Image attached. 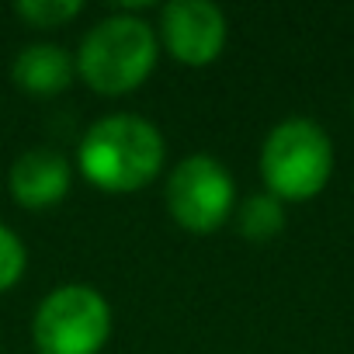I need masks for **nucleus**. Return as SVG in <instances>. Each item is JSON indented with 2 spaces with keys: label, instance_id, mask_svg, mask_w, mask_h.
<instances>
[{
  "label": "nucleus",
  "instance_id": "nucleus-1",
  "mask_svg": "<svg viewBox=\"0 0 354 354\" xmlns=\"http://www.w3.org/2000/svg\"><path fill=\"white\" fill-rule=\"evenodd\" d=\"M163 156L167 146L160 129L139 115L97 118L84 132V142L77 149L84 177L108 195H129L146 188L160 174Z\"/></svg>",
  "mask_w": 354,
  "mask_h": 354
},
{
  "label": "nucleus",
  "instance_id": "nucleus-2",
  "mask_svg": "<svg viewBox=\"0 0 354 354\" xmlns=\"http://www.w3.org/2000/svg\"><path fill=\"white\" fill-rule=\"evenodd\" d=\"M156 32L142 18L111 15L97 21L77 53V73L84 84L104 97H118L136 91L156 66Z\"/></svg>",
  "mask_w": 354,
  "mask_h": 354
},
{
  "label": "nucleus",
  "instance_id": "nucleus-3",
  "mask_svg": "<svg viewBox=\"0 0 354 354\" xmlns=\"http://www.w3.org/2000/svg\"><path fill=\"white\" fill-rule=\"evenodd\" d=\"M333 174V142L313 118H288L274 125L261 149V177L278 202L316 198Z\"/></svg>",
  "mask_w": 354,
  "mask_h": 354
},
{
  "label": "nucleus",
  "instance_id": "nucleus-4",
  "mask_svg": "<svg viewBox=\"0 0 354 354\" xmlns=\"http://www.w3.org/2000/svg\"><path fill=\"white\" fill-rule=\"evenodd\" d=\"M111 337V309L97 288L63 285L49 292L32 319L39 354H97Z\"/></svg>",
  "mask_w": 354,
  "mask_h": 354
},
{
  "label": "nucleus",
  "instance_id": "nucleus-5",
  "mask_svg": "<svg viewBox=\"0 0 354 354\" xmlns=\"http://www.w3.org/2000/svg\"><path fill=\"white\" fill-rule=\"evenodd\" d=\"M233 205V174L209 153L185 156L167 177V212L188 233H216L230 219Z\"/></svg>",
  "mask_w": 354,
  "mask_h": 354
},
{
  "label": "nucleus",
  "instance_id": "nucleus-6",
  "mask_svg": "<svg viewBox=\"0 0 354 354\" xmlns=\"http://www.w3.org/2000/svg\"><path fill=\"white\" fill-rule=\"evenodd\" d=\"M160 42L181 66H209L226 46V15L209 0H174L160 11Z\"/></svg>",
  "mask_w": 354,
  "mask_h": 354
},
{
  "label": "nucleus",
  "instance_id": "nucleus-7",
  "mask_svg": "<svg viewBox=\"0 0 354 354\" xmlns=\"http://www.w3.org/2000/svg\"><path fill=\"white\" fill-rule=\"evenodd\" d=\"M70 160L56 149H25L11 167V195L21 209H53L70 192Z\"/></svg>",
  "mask_w": 354,
  "mask_h": 354
},
{
  "label": "nucleus",
  "instance_id": "nucleus-8",
  "mask_svg": "<svg viewBox=\"0 0 354 354\" xmlns=\"http://www.w3.org/2000/svg\"><path fill=\"white\" fill-rule=\"evenodd\" d=\"M11 77H15V84H18L25 94L53 97V94H63V91L73 84V77H77V59H73L63 46L35 42V46H25V49L15 56Z\"/></svg>",
  "mask_w": 354,
  "mask_h": 354
},
{
  "label": "nucleus",
  "instance_id": "nucleus-9",
  "mask_svg": "<svg viewBox=\"0 0 354 354\" xmlns=\"http://www.w3.org/2000/svg\"><path fill=\"white\" fill-rule=\"evenodd\" d=\"M236 226L247 240H271L281 233L285 226V209L274 195L261 192V195H250L243 205H240V216H236Z\"/></svg>",
  "mask_w": 354,
  "mask_h": 354
},
{
  "label": "nucleus",
  "instance_id": "nucleus-10",
  "mask_svg": "<svg viewBox=\"0 0 354 354\" xmlns=\"http://www.w3.org/2000/svg\"><path fill=\"white\" fill-rule=\"evenodd\" d=\"M84 11L80 0H18L15 4V15L39 28V32H49V28H63L66 21H73L77 15Z\"/></svg>",
  "mask_w": 354,
  "mask_h": 354
},
{
  "label": "nucleus",
  "instance_id": "nucleus-11",
  "mask_svg": "<svg viewBox=\"0 0 354 354\" xmlns=\"http://www.w3.org/2000/svg\"><path fill=\"white\" fill-rule=\"evenodd\" d=\"M25 264H28L25 243L18 240L15 230H8L4 223H0V292H8V288H15L21 281Z\"/></svg>",
  "mask_w": 354,
  "mask_h": 354
}]
</instances>
